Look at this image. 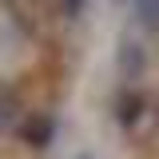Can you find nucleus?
Listing matches in <instances>:
<instances>
[{
  "label": "nucleus",
  "mask_w": 159,
  "mask_h": 159,
  "mask_svg": "<svg viewBox=\"0 0 159 159\" xmlns=\"http://www.w3.org/2000/svg\"><path fill=\"white\" fill-rule=\"evenodd\" d=\"M116 72L123 84H131L135 88V80H143V72H147V44L139 36H119V48H116Z\"/></svg>",
  "instance_id": "f257e3e1"
},
{
  "label": "nucleus",
  "mask_w": 159,
  "mask_h": 159,
  "mask_svg": "<svg viewBox=\"0 0 159 159\" xmlns=\"http://www.w3.org/2000/svg\"><path fill=\"white\" fill-rule=\"evenodd\" d=\"M16 135H20V143L28 151H48L52 139H56V116L52 111H28Z\"/></svg>",
  "instance_id": "f03ea898"
},
{
  "label": "nucleus",
  "mask_w": 159,
  "mask_h": 159,
  "mask_svg": "<svg viewBox=\"0 0 159 159\" xmlns=\"http://www.w3.org/2000/svg\"><path fill=\"white\" fill-rule=\"evenodd\" d=\"M131 16H135V28L147 32V36H159V0H131Z\"/></svg>",
  "instance_id": "39448f33"
},
{
  "label": "nucleus",
  "mask_w": 159,
  "mask_h": 159,
  "mask_svg": "<svg viewBox=\"0 0 159 159\" xmlns=\"http://www.w3.org/2000/svg\"><path fill=\"white\" fill-rule=\"evenodd\" d=\"M84 4H88V0H60V8H64V16H72V20H76L80 12H84Z\"/></svg>",
  "instance_id": "423d86ee"
},
{
  "label": "nucleus",
  "mask_w": 159,
  "mask_h": 159,
  "mask_svg": "<svg viewBox=\"0 0 159 159\" xmlns=\"http://www.w3.org/2000/svg\"><path fill=\"white\" fill-rule=\"evenodd\" d=\"M28 116V107H24V96H20L16 84H0V139L4 135H16L20 123Z\"/></svg>",
  "instance_id": "20e7f679"
},
{
  "label": "nucleus",
  "mask_w": 159,
  "mask_h": 159,
  "mask_svg": "<svg viewBox=\"0 0 159 159\" xmlns=\"http://www.w3.org/2000/svg\"><path fill=\"white\" fill-rule=\"evenodd\" d=\"M111 111H116V123L123 131H135L139 123H143V116H147V96L139 88H131V84H123L116 103H111Z\"/></svg>",
  "instance_id": "7ed1b4c3"
}]
</instances>
